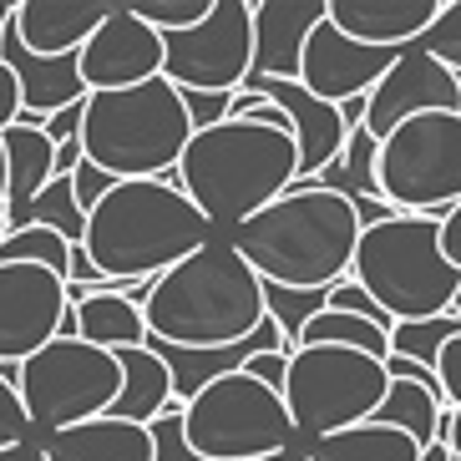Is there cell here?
Segmentation results:
<instances>
[{"mask_svg": "<svg viewBox=\"0 0 461 461\" xmlns=\"http://www.w3.org/2000/svg\"><path fill=\"white\" fill-rule=\"evenodd\" d=\"M223 239L258 274V285L330 289L355 264L360 213H355L350 198H339L320 183H294L289 193H279L269 208H258L254 218H244Z\"/></svg>", "mask_w": 461, "mask_h": 461, "instance_id": "1", "label": "cell"}, {"mask_svg": "<svg viewBox=\"0 0 461 461\" xmlns=\"http://www.w3.org/2000/svg\"><path fill=\"white\" fill-rule=\"evenodd\" d=\"M142 320H148L152 345L173 350H223L249 339L269 314H264V285L244 258L229 249V239H208L198 254L158 274L142 294Z\"/></svg>", "mask_w": 461, "mask_h": 461, "instance_id": "2", "label": "cell"}, {"mask_svg": "<svg viewBox=\"0 0 461 461\" xmlns=\"http://www.w3.org/2000/svg\"><path fill=\"white\" fill-rule=\"evenodd\" d=\"M208 239L213 223L183 198V188L167 177H148V183H117L86 213L82 254L107 285H148L198 254Z\"/></svg>", "mask_w": 461, "mask_h": 461, "instance_id": "3", "label": "cell"}, {"mask_svg": "<svg viewBox=\"0 0 461 461\" xmlns=\"http://www.w3.org/2000/svg\"><path fill=\"white\" fill-rule=\"evenodd\" d=\"M299 148L294 132H274L258 122H218L188 137L177 158V188L213 229H239L279 193L294 188Z\"/></svg>", "mask_w": 461, "mask_h": 461, "instance_id": "4", "label": "cell"}, {"mask_svg": "<svg viewBox=\"0 0 461 461\" xmlns=\"http://www.w3.org/2000/svg\"><path fill=\"white\" fill-rule=\"evenodd\" d=\"M193 122L173 82L152 77L127 92H86L82 96V163L102 167L117 183H148L177 173Z\"/></svg>", "mask_w": 461, "mask_h": 461, "instance_id": "5", "label": "cell"}, {"mask_svg": "<svg viewBox=\"0 0 461 461\" xmlns=\"http://www.w3.org/2000/svg\"><path fill=\"white\" fill-rule=\"evenodd\" d=\"M350 279L375 299L391 325L456 314L461 274L441 254V218L391 213L360 229Z\"/></svg>", "mask_w": 461, "mask_h": 461, "instance_id": "6", "label": "cell"}, {"mask_svg": "<svg viewBox=\"0 0 461 461\" xmlns=\"http://www.w3.org/2000/svg\"><path fill=\"white\" fill-rule=\"evenodd\" d=\"M385 360H370L360 350H339V345H299L289 350L285 370V401L289 426L304 441L366 426L375 416L380 395H385Z\"/></svg>", "mask_w": 461, "mask_h": 461, "instance_id": "7", "label": "cell"}, {"mask_svg": "<svg viewBox=\"0 0 461 461\" xmlns=\"http://www.w3.org/2000/svg\"><path fill=\"white\" fill-rule=\"evenodd\" d=\"M117 391H122L117 355L96 350L86 339L56 335V339H46L31 360L15 366V395H21V406H26L31 431H41V436L71 431V426H82V420L107 416Z\"/></svg>", "mask_w": 461, "mask_h": 461, "instance_id": "8", "label": "cell"}, {"mask_svg": "<svg viewBox=\"0 0 461 461\" xmlns=\"http://www.w3.org/2000/svg\"><path fill=\"white\" fill-rule=\"evenodd\" d=\"M375 188L395 213H451L461 203V112H426L395 127L380 142Z\"/></svg>", "mask_w": 461, "mask_h": 461, "instance_id": "9", "label": "cell"}, {"mask_svg": "<svg viewBox=\"0 0 461 461\" xmlns=\"http://www.w3.org/2000/svg\"><path fill=\"white\" fill-rule=\"evenodd\" d=\"M183 436L203 461H258L285 447H299L279 391L254 375H223L183 406Z\"/></svg>", "mask_w": 461, "mask_h": 461, "instance_id": "10", "label": "cell"}, {"mask_svg": "<svg viewBox=\"0 0 461 461\" xmlns=\"http://www.w3.org/2000/svg\"><path fill=\"white\" fill-rule=\"evenodd\" d=\"M254 77V5L213 0V11L188 31L163 36V82L177 92H239Z\"/></svg>", "mask_w": 461, "mask_h": 461, "instance_id": "11", "label": "cell"}, {"mask_svg": "<svg viewBox=\"0 0 461 461\" xmlns=\"http://www.w3.org/2000/svg\"><path fill=\"white\" fill-rule=\"evenodd\" d=\"M61 320H67V279L36 264H0V370H15L46 339H56Z\"/></svg>", "mask_w": 461, "mask_h": 461, "instance_id": "12", "label": "cell"}, {"mask_svg": "<svg viewBox=\"0 0 461 461\" xmlns=\"http://www.w3.org/2000/svg\"><path fill=\"white\" fill-rule=\"evenodd\" d=\"M77 71H82L86 92H127V86H142L152 77H163V36L148 21H137L132 5L117 0L107 11V21L77 51Z\"/></svg>", "mask_w": 461, "mask_h": 461, "instance_id": "13", "label": "cell"}, {"mask_svg": "<svg viewBox=\"0 0 461 461\" xmlns=\"http://www.w3.org/2000/svg\"><path fill=\"white\" fill-rule=\"evenodd\" d=\"M426 112H461V77H451L441 61L420 51V46H406V51L391 61V71L370 86L366 96V132L375 142L395 132L411 117H426Z\"/></svg>", "mask_w": 461, "mask_h": 461, "instance_id": "14", "label": "cell"}, {"mask_svg": "<svg viewBox=\"0 0 461 461\" xmlns=\"http://www.w3.org/2000/svg\"><path fill=\"white\" fill-rule=\"evenodd\" d=\"M401 51H375V46L350 41L345 31L330 26V15L310 31L304 41V56H299V77L294 82L304 86L310 96L330 102V107H345V102H360L370 96V86L391 71V61Z\"/></svg>", "mask_w": 461, "mask_h": 461, "instance_id": "15", "label": "cell"}, {"mask_svg": "<svg viewBox=\"0 0 461 461\" xmlns=\"http://www.w3.org/2000/svg\"><path fill=\"white\" fill-rule=\"evenodd\" d=\"M244 86H249V92H258V96H269L274 107L289 117V132H294V148H299V177H294V183L320 177L339 158L345 137H350V127H345L339 107H330V102H320V96H310L299 82H258V77H249Z\"/></svg>", "mask_w": 461, "mask_h": 461, "instance_id": "16", "label": "cell"}, {"mask_svg": "<svg viewBox=\"0 0 461 461\" xmlns=\"http://www.w3.org/2000/svg\"><path fill=\"white\" fill-rule=\"evenodd\" d=\"M330 15V0H258L254 5V77L294 82L310 31Z\"/></svg>", "mask_w": 461, "mask_h": 461, "instance_id": "17", "label": "cell"}, {"mask_svg": "<svg viewBox=\"0 0 461 461\" xmlns=\"http://www.w3.org/2000/svg\"><path fill=\"white\" fill-rule=\"evenodd\" d=\"M148 285H117V289L67 285V304L77 314V339H86V345H96V350H107V355L148 345V320H142Z\"/></svg>", "mask_w": 461, "mask_h": 461, "instance_id": "18", "label": "cell"}, {"mask_svg": "<svg viewBox=\"0 0 461 461\" xmlns=\"http://www.w3.org/2000/svg\"><path fill=\"white\" fill-rule=\"evenodd\" d=\"M0 61L15 77V92H21V117L31 122H46L56 112L77 107L86 96L82 71H77V56H36L15 41V31H5L0 41Z\"/></svg>", "mask_w": 461, "mask_h": 461, "instance_id": "19", "label": "cell"}, {"mask_svg": "<svg viewBox=\"0 0 461 461\" xmlns=\"http://www.w3.org/2000/svg\"><path fill=\"white\" fill-rule=\"evenodd\" d=\"M441 0H330V26L375 51H406L426 36Z\"/></svg>", "mask_w": 461, "mask_h": 461, "instance_id": "20", "label": "cell"}, {"mask_svg": "<svg viewBox=\"0 0 461 461\" xmlns=\"http://www.w3.org/2000/svg\"><path fill=\"white\" fill-rule=\"evenodd\" d=\"M112 5L102 0H21L11 15L15 41L36 56H77Z\"/></svg>", "mask_w": 461, "mask_h": 461, "instance_id": "21", "label": "cell"}, {"mask_svg": "<svg viewBox=\"0 0 461 461\" xmlns=\"http://www.w3.org/2000/svg\"><path fill=\"white\" fill-rule=\"evenodd\" d=\"M0 152H5V229H15V218L56 177V142L46 137L41 122L21 117L15 127L0 132Z\"/></svg>", "mask_w": 461, "mask_h": 461, "instance_id": "22", "label": "cell"}, {"mask_svg": "<svg viewBox=\"0 0 461 461\" xmlns=\"http://www.w3.org/2000/svg\"><path fill=\"white\" fill-rule=\"evenodd\" d=\"M46 461H152L148 426H127V420L96 416L71 431H56L41 441Z\"/></svg>", "mask_w": 461, "mask_h": 461, "instance_id": "23", "label": "cell"}, {"mask_svg": "<svg viewBox=\"0 0 461 461\" xmlns=\"http://www.w3.org/2000/svg\"><path fill=\"white\" fill-rule=\"evenodd\" d=\"M117 370H122V391L112 401L107 416L127 420V426H152V420L173 411V375L158 360L152 345H137V350H117Z\"/></svg>", "mask_w": 461, "mask_h": 461, "instance_id": "24", "label": "cell"}, {"mask_svg": "<svg viewBox=\"0 0 461 461\" xmlns=\"http://www.w3.org/2000/svg\"><path fill=\"white\" fill-rule=\"evenodd\" d=\"M310 461H420V447L411 441L406 431H391V426H350V431L320 436L304 447Z\"/></svg>", "mask_w": 461, "mask_h": 461, "instance_id": "25", "label": "cell"}, {"mask_svg": "<svg viewBox=\"0 0 461 461\" xmlns=\"http://www.w3.org/2000/svg\"><path fill=\"white\" fill-rule=\"evenodd\" d=\"M441 416H447L441 395H431L426 385H416V380H391L370 420H375V426H391V431H406L411 441L426 451V447H436V436H441Z\"/></svg>", "mask_w": 461, "mask_h": 461, "instance_id": "26", "label": "cell"}, {"mask_svg": "<svg viewBox=\"0 0 461 461\" xmlns=\"http://www.w3.org/2000/svg\"><path fill=\"white\" fill-rule=\"evenodd\" d=\"M375 158H380V142L366 132V127H355V132L345 137L339 158H335V163H330L320 177H310V183H320V188L339 193V198H350V203H380Z\"/></svg>", "mask_w": 461, "mask_h": 461, "instance_id": "27", "label": "cell"}, {"mask_svg": "<svg viewBox=\"0 0 461 461\" xmlns=\"http://www.w3.org/2000/svg\"><path fill=\"white\" fill-rule=\"evenodd\" d=\"M299 345H339V350H360V355H370V360H385V355H391V330H380V325H370L360 314H345V310H320L310 325H304Z\"/></svg>", "mask_w": 461, "mask_h": 461, "instance_id": "28", "label": "cell"}, {"mask_svg": "<svg viewBox=\"0 0 461 461\" xmlns=\"http://www.w3.org/2000/svg\"><path fill=\"white\" fill-rule=\"evenodd\" d=\"M0 264H36V269L56 274L71 285V244L61 233L41 229V223H26V229H5L0 239Z\"/></svg>", "mask_w": 461, "mask_h": 461, "instance_id": "29", "label": "cell"}, {"mask_svg": "<svg viewBox=\"0 0 461 461\" xmlns=\"http://www.w3.org/2000/svg\"><path fill=\"white\" fill-rule=\"evenodd\" d=\"M26 223H41V229L61 233L71 249H82V239H86V213H82V203H77V193H71V177H51V183L36 193V203L15 218V229H26Z\"/></svg>", "mask_w": 461, "mask_h": 461, "instance_id": "30", "label": "cell"}, {"mask_svg": "<svg viewBox=\"0 0 461 461\" xmlns=\"http://www.w3.org/2000/svg\"><path fill=\"white\" fill-rule=\"evenodd\" d=\"M461 335V314H436V320H411V325H391V355L416 360L420 370H436L447 339Z\"/></svg>", "mask_w": 461, "mask_h": 461, "instance_id": "31", "label": "cell"}, {"mask_svg": "<svg viewBox=\"0 0 461 461\" xmlns=\"http://www.w3.org/2000/svg\"><path fill=\"white\" fill-rule=\"evenodd\" d=\"M325 299H330V289H279V285H264V314L279 325L285 345L294 350L299 335H304V325L325 310Z\"/></svg>", "mask_w": 461, "mask_h": 461, "instance_id": "32", "label": "cell"}, {"mask_svg": "<svg viewBox=\"0 0 461 461\" xmlns=\"http://www.w3.org/2000/svg\"><path fill=\"white\" fill-rule=\"evenodd\" d=\"M416 46L431 56V61H441L451 77H461V0H441L436 21L426 26V36H420Z\"/></svg>", "mask_w": 461, "mask_h": 461, "instance_id": "33", "label": "cell"}, {"mask_svg": "<svg viewBox=\"0 0 461 461\" xmlns=\"http://www.w3.org/2000/svg\"><path fill=\"white\" fill-rule=\"evenodd\" d=\"M208 11H213V0H132V15L148 21L158 36H173V31L198 26Z\"/></svg>", "mask_w": 461, "mask_h": 461, "instance_id": "34", "label": "cell"}, {"mask_svg": "<svg viewBox=\"0 0 461 461\" xmlns=\"http://www.w3.org/2000/svg\"><path fill=\"white\" fill-rule=\"evenodd\" d=\"M148 441H152V461H203L188 447V436H183V406L163 411V416L152 420Z\"/></svg>", "mask_w": 461, "mask_h": 461, "instance_id": "35", "label": "cell"}, {"mask_svg": "<svg viewBox=\"0 0 461 461\" xmlns=\"http://www.w3.org/2000/svg\"><path fill=\"white\" fill-rule=\"evenodd\" d=\"M325 310H345V314H360V320H370V325L391 330V320H385V310H380L375 299H370L366 289L355 285L350 274H345L339 285H330V299H325Z\"/></svg>", "mask_w": 461, "mask_h": 461, "instance_id": "36", "label": "cell"}, {"mask_svg": "<svg viewBox=\"0 0 461 461\" xmlns=\"http://www.w3.org/2000/svg\"><path fill=\"white\" fill-rule=\"evenodd\" d=\"M31 441V420H26V406H21V395L5 375H0V451L5 447H21Z\"/></svg>", "mask_w": 461, "mask_h": 461, "instance_id": "37", "label": "cell"}, {"mask_svg": "<svg viewBox=\"0 0 461 461\" xmlns=\"http://www.w3.org/2000/svg\"><path fill=\"white\" fill-rule=\"evenodd\" d=\"M177 96H183V112H188L193 132L229 122V107H233V96H229V92H177Z\"/></svg>", "mask_w": 461, "mask_h": 461, "instance_id": "38", "label": "cell"}, {"mask_svg": "<svg viewBox=\"0 0 461 461\" xmlns=\"http://www.w3.org/2000/svg\"><path fill=\"white\" fill-rule=\"evenodd\" d=\"M117 188V177H107L102 167H92V163H77V173H71V193H77V203H82V213H92L107 193Z\"/></svg>", "mask_w": 461, "mask_h": 461, "instance_id": "39", "label": "cell"}, {"mask_svg": "<svg viewBox=\"0 0 461 461\" xmlns=\"http://www.w3.org/2000/svg\"><path fill=\"white\" fill-rule=\"evenodd\" d=\"M436 380H441V395H447V406L461 401V335L447 339V350L436 360Z\"/></svg>", "mask_w": 461, "mask_h": 461, "instance_id": "40", "label": "cell"}, {"mask_svg": "<svg viewBox=\"0 0 461 461\" xmlns=\"http://www.w3.org/2000/svg\"><path fill=\"white\" fill-rule=\"evenodd\" d=\"M285 370H289L285 350H264V355H254V360L244 366V375H254L258 385H269V391H285Z\"/></svg>", "mask_w": 461, "mask_h": 461, "instance_id": "41", "label": "cell"}, {"mask_svg": "<svg viewBox=\"0 0 461 461\" xmlns=\"http://www.w3.org/2000/svg\"><path fill=\"white\" fill-rule=\"evenodd\" d=\"M441 254H447V264L461 274V203L451 208V213H441Z\"/></svg>", "mask_w": 461, "mask_h": 461, "instance_id": "42", "label": "cell"}, {"mask_svg": "<svg viewBox=\"0 0 461 461\" xmlns=\"http://www.w3.org/2000/svg\"><path fill=\"white\" fill-rule=\"evenodd\" d=\"M21 122V92H15V77L5 71V61H0V132L5 127Z\"/></svg>", "mask_w": 461, "mask_h": 461, "instance_id": "43", "label": "cell"}, {"mask_svg": "<svg viewBox=\"0 0 461 461\" xmlns=\"http://www.w3.org/2000/svg\"><path fill=\"white\" fill-rule=\"evenodd\" d=\"M436 441H441V447L461 461V401L447 411V416H441V436H436Z\"/></svg>", "mask_w": 461, "mask_h": 461, "instance_id": "44", "label": "cell"}, {"mask_svg": "<svg viewBox=\"0 0 461 461\" xmlns=\"http://www.w3.org/2000/svg\"><path fill=\"white\" fill-rule=\"evenodd\" d=\"M0 461H46V451H41V441H21V447L0 451Z\"/></svg>", "mask_w": 461, "mask_h": 461, "instance_id": "45", "label": "cell"}, {"mask_svg": "<svg viewBox=\"0 0 461 461\" xmlns=\"http://www.w3.org/2000/svg\"><path fill=\"white\" fill-rule=\"evenodd\" d=\"M258 461H310V456H304V447H285V451H274V456H258Z\"/></svg>", "mask_w": 461, "mask_h": 461, "instance_id": "46", "label": "cell"}, {"mask_svg": "<svg viewBox=\"0 0 461 461\" xmlns=\"http://www.w3.org/2000/svg\"><path fill=\"white\" fill-rule=\"evenodd\" d=\"M420 461H451V451L441 447V441H436V447H426V451H420Z\"/></svg>", "mask_w": 461, "mask_h": 461, "instance_id": "47", "label": "cell"}, {"mask_svg": "<svg viewBox=\"0 0 461 461\" xmlns=\"http://www.w3.org/2000/svg\"><path fill=\"white\" fill-rule=\"evenodd\" d=\"M11 15H15V5H5V0H0V41H5V31H11Z\"/></svg>", "mask_w": 461, "mask_h": 461, "instance_id": "48", "label": "cell"}, {"mask_svg": "<svg viewBox=\"0 0 461 461\" xmlns=\"http://www.w3.org/2000/svg\"><path fill=\"white\" fill-rule=\"evenodd\" d=\"M0 208H5V152H0Z\"/></svg>", "mask_w": 461, "mask_h": 461, "instance_id": "49", "label": "cell"}, {"mask_svg": "<svg viewBox=\"0 0 461 461\" xmlns=\"http://www.w3.org/2000/svg\"><path fill=\"white\" fill-rule=\"evenodd\" d=\"M0 239H5V208H0Z\"/></svg>", "mask_w": 461, "mask_h": 461, "instance_id": "50", "label": "cell"}, {"mask_svg": "<svg viewBox=\"0 0 461 461\" xmlns=\"http://www.w3.org/2000/svg\"><path fill=\"white\" fill-rule=\"evenodd\" d=\"M456 314H461V304H456Z\"/></svg>", "mask_w": 461, "mask_h": 461, "instance_id": "51", "label": "cell"}, {"mask_svg": "<svg viewBox=\"0 0 461 461\" xmlns=\"http://www.w3.org/2000/svg\"><path fill=\"white\" fill-rule=\"evenodd\" d=\"M451 461H456V456H451Z\"/></svg>", "mask_w": 461, "mask_h": 461, "instance_id": "52", "label": "cell"}]
</instances>
